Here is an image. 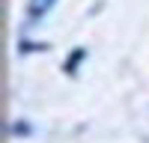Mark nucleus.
I'll use <instances>...</instances> for the list:
<instances>
[{
  "label": "nucleus",
  "mask_w": 149,
  "mask_h": 143,
  "mask_svg": "<svg viewBox=\"0 0 149 143\" xmlns=\"http://www.w3.org/2000/svg\"><path fill=\"white\" fill-rule=\"evenodd\" d=\"M51 3H54V0H33V3H30V15L33 18L36 15H45V12L51 9Z\"/></svg>",
  "instance_id": "nucleus-1"
}]
</instances>
